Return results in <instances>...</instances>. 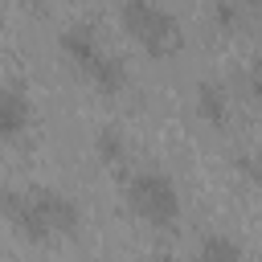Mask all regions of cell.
Listing matches in <instances>:
<instances>
[{
    "mask_svg": "<svg viewBox=\"0 0 262 262\" xmlns=\"http://www.w3.org/2000/svg\"><path fill=\"white\" fill-rule=\"evenodd\" d=\"M4 213H8V221H12L29 242H49V237H57V233H74L78 221H82L74 196L57 192V188L8 192V196H4Z\"/></svg>",
    "mask_w": 262,
    "mask_h": 262,
    "instance_id": "obj_1",
    "label": "cell"
},
{
    "mask_svg": "<svg viewBox=\"0 0 262 262\" xmlns=\"http://www.w3.org/2000/svg\"><path fill=\"white\" fill-rule=\"evenodd\" d=\"M196 262H242V246L225 233H209L196 250Z\"/></svg>",
    "mask_w": 262,
    "mask_h": 262,
    "instance_id": "obj_8",
    "label": "cell"
},
{
    "mask_svg": "<svg viewBox=\"0 0 262 262\" xmlns=\"http://www.w3.org/2000/svg\"><path fill=\"white\" fill-rule=\"evenodd\" d=\"M250 86H254V98H262V53L254 57V70H250Z\"/></svg>",
    "mask_w": 262,
    "mask_h": 262,
    "instance_id": "obj_10",
    "label": "cell"
},
{
    "mask_svg": "<svg viewBox=\"0 0 262 262\" xmlns=\"http://www.w3.org/2000/svg\"><path fill=\"white\" fill-rule=\"evenodd\" d=\"M57 45H61V53H66L78 70H86V66H94V61L102 57L98 37H94V29H90V25H70V29L57 37Z\"/></svg>",
    "mask_w": 262,
    "mask_h": 262,
    "instance_id": "obj_5",
    "label": "cell"
},
{
    "mask_svg": "<svg viewBox=\"0 0 262 262\" xmlns=\"http://www.w3.org/2000/svg\"><path fill=\"white\" fill-rule=\"evenodd\" d=\"M123 196H127V209L135 217H143L147 225L164 229V225H176V217H180V192L164 172H135L127 180Z\"/></svg>",
    "mask_w": 262,
    "mask_h": 262,
    "instance_id": "obj_3",
    "label": "cell"
},
{
    "mask_svg": "<svg viewBox=\"0 0 262 262\" xmlns=\"http://www.w3.org/2000/svg\"><path fill=\"white\" fill-rule=\"evenodd\" d=\"M156 262H176V258H172V254H160V258H156Z\"/></svg>",
    "mask_w": 262,
    "mask_h": 262,
    "instance_id": "obj_11",
    "label": "cell"
},
{
    "mask_svg": "<svg viewBox=\"0 0 262 262\" xmlns=\"http://www.w3.org/2000/svg\"><path fill=\"white\" fill-rule=\"evenodd\" d=\"M29 119H33V106H29L25 86L20 82H4V90H0V135L8 143L20 139L25 127H29Z\"/></svg>",
    "mask_w": 262,
    "mask_h": 262,
    "instance_id": "obj_4",
    "label": "cell"
},
{
    "mask_svg": "<svg viewBox=\"0 0 262 262\" xmlns=\"http://www.w3.org/2000/svg\"><path fill=\"white\" fill-rule=\"evenodd\" d=\"M196 115H201L209 127H225V123H229V94H225L217 82H201V86H196Z\"/></svg>",
    "mask_w": 262,
    "mask_h": 262,
    "instance_id": "obj_6",
    "label": "cell"
},
{
    "mask_svg": "<svg viewBox=\"0 0 262 262\" xmlns=\"http://www.w3.org/2000/svg\"><path fill=\"white\" fill-rule=\"evenodd\" d=\"M94 151H98L102 164H123V160H127V143H123V135H119L115 127H102V131L94 135Z\"/></svg>",
    "mask_w": 262,
    "mask_h": 262,
    "instance_id": "obj_9",
    "label": "cell"
},
{
    "mask_svg": "<svg viewBox=\"0 0 262 262\" xmlns=\"http://www.w3.org/2000/svg\"><path fill=\"white\" fill-rule=\"evenodd\" d=\"M86 74H90V82H94L102 94H119V90H127V66H123L119 57H111V53H102L94 66H86Z\"/></svg>",
    "mask_w": 262,
    "mask_h": 262,
    "instance_id": "obj_7",
    "label": "cell"
},
{
    "mask_svg": "<svg viewBox=\"0 0 262 262\" xmlns=\"http://www.w3.org/2000/svg\"><path fill=\"white\" fill-rule=\"evenodd\" d=\"M119 16H123V29H127V33L143 45V53H151V57H172V53L184 45L180 20H176L164 4H156V0H123Z\"/></svg>",
    "mask_w": 262,
    "mask_h": 262,
    "instance_id": "obj_2",
    "label": "cell"
},
{
    "mask_svg": "<svg viewBox=\"0 0 262 262\" xmlns=\"http://www.w3.org/2000/svg\"><path fill=\"white\" fill-rule=\"evenodd\" d=\"M20 4H29V8H41V0H20Z\"/></svg>",
    "mask_w": 262,
    "mask_h": 262,
    "instance_id": "obj_12",
    "label": "cell"
}]
</instances>
